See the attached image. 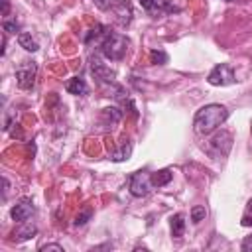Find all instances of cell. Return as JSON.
Returning <instances> with one entry per match:
<instances>
[{
	"mask_svg": "<svg viewBox=\"0 0 252 252\" xmlns=\"http://www.w3.org/2000/svg\"><path fill=\"white\" fill-rule=\"evenodd\" d=\"M171 177H173V173L169 169H159V171L152 173V185L154 187H163L171 181Z\"/></svg>",
	"mask_w": 252,
	"mask_h": 252,
	"instance_id": "cell-15",
	"label": "cell"
},
{
	"mask_svg": "<svg viewBox=\"0 0 252 252\" xmlns=\"http://www.w3.org/2000/svg\"><path fill=\"white\" fill-rule=\"evenodd\" d=\"M91 71H93L94 79H98L100 83H112V81H114V77H116V73H114L110 67H106L104 63H100L98 59H94V61H93Z\"/></svg>",
	"mask_w": 252,
	"mask_h": 252,
	"instance_id": "cell-10",
	"label": "cell"
},
{
	"mask_svg": "<svg viewBox=\"0 0 252 252\" xmlns=\"http://www.w3.org/2000/svg\"><path fill=\"white\" fill-rule=\"evenodd\" d=\"M18 43H20V47H24L26 51H37L39 49V45H37V41L30 35V33H26V32H22L20 35H18Z\"/></svg>",
	"mask_w": 252,
	"mask_h": 252,
	"instance_id": "cell-16",
	"label": "cell"
},
{
	"mask_svg": "<svg viewBox=\"0 0 252 252\" xmlns=\"http://www.w3.org/2000/svg\"><path fill=\"white\" fill-rule=\"evenodd\" d=\"M242 250H252V236H246L242 242Z\"/></svg>",
	"mask_w": 252,
	"mask_h": 252,
	"instance_id": "cell-25",
	"label": "cell"
},
{
	"mask_svg": "<svg viewBox=\"0 0 252 252\" xmlns=\"http://www.w3.org/2000/svg\"><path fill=\"white\" fill-rule=\"evenodd\" d=\"M138 2H140V6H142L148 14H154V16L177 12V8L171 4V0H138Z\"/></svg>",
	"mask_w": 252,
	"mask_h": 252,
	"instance_id": "cell-8",
	"label": "cell"
},
{
	"mask_svg": "<svg viewBox=\"0 0 252 252\" xmlns=\"http://www.w3.org/2000/svg\"><path fill=\"white\" fill-rule=\"evenodd\" d=\"M152 173L148 171H136L128 179V189L134 197H146L152 191Z\"/></svg>",
	"mask_w": 252,
	"mask_h": 252,
	"instance_id": "cell-5",
	"label": "cell"
},
{
	"mask_svg": "<svg viewBox=\"0 0 252 252\" xmlns=\"http://www.w3.org/2000/svg\"><path fill=\"white\" fill-rule=\"evenodd\" d=\"M207 81L213 85V87H226V85H232L236 79H234V71L228 63H220V65H215L213 71L209 73Z\"/></svg>",
	"mask_w": 252,
	"mask_h": 252,
	"instance_id": "cell-6",
	"label": "cell"
},
{
	"mask_svg": "<svg viewBox=\"0 0 252 252\" xmlns=\"http://www.w3.org/2000/svg\"><path fill=\"white\" fill-rule=\"evenodd\" d=\"M242 226H252V199L246 203V209L242 213Z\"/></svg>",
	"mask_w": 252,
	"mask_h": 252,
	"instance_id": "cell-20",
	"label": "cell"
},
{
	"mask_svg": "<svg viewBox=\"0 0 252 252\" xmlns=\"http://www.w3.org/2000/svg\"><path fill=\"white\" fill-rule=\"evenodd\" d=\"M65 89H67L71 94H77V96H83V94L89 93V87H87L85 79H81V77H73V79H69V81L65 83Z\"/></svg>",
	"mask_w": 252,
	"mask_h": 252,
	"instance_id": "cell-11",
	"label": "cell"
},
{
	"mask_svg": "<svg viewBox=\"0 0 252 252\" xmlns=\"http://www.w3.org/2000/svg\"><path fill=\"white\" fill-rule=\"evenodd\" d=\"M114 12V20L118 26L126 28L132 22V4L128 0H116V4L110 8Z\"/></svg>",
	"mask_w": 252,
	"mask_h": 252,
	"instance_id": "cell-9",
	"label": "cell"
},
{
	"mask_svg": "<svg viewBox=\"0 0 252 252\" xmlns=\"http://www.w3.org/2000/svg\"><path fill=\"white\" fill-rule=\"evenodd\" d=\"M120 116H122V112L116 108V106H108V108H102V112H100V118H102V122L104 124H116L118 120H120Z\"/></svg>",
	"mask_w": 252,
	"mask_h": 252,
	"instance_id": "cell-14",
	"label": "cell"
},
{
	"mask_svg": "<svg viewBox=\"0 0 252 252\" xmlns=\"http://www.w3.org/2000/svg\"><path fill=\"white\" fill-rule=\"evenodd\" d=\"M130 154H132V144L126 140V142L120 144L118 150H114V152L110 154V159H112V161H124V159L130 158Z\"/></svg>",
	"mask_w": 252,
	"mask_h": 252,
	"instance_id": "cell-13",
	"label": "cell"
},
{
	"mask_svg": "<svg viewBox=\"0 0 252 252\" xmlns=\"http://www.w3.org/2000/svg\"><path fill=\"white\" fill-rule=\"evenodd\" d=\"M91 215H93V211H91V209L81 211V213L77 215V219H75V226H83V224H87V222H89V219H91Z\"/></svg>",
	"mask_w": 252,
	"mask_h": 252,
	"instance_id": "cell-21",
	"label": "cell"
},
{
	"mask_svg": "<svg viewBox=\"0 0 252 252\" xmlns=\"http://www.w3.org/2000/svg\"><path fill=\"white\" fill-rule=\"evenodd\" d=\"M18 30H20L18 22H8V20L4 22V32H6V33H16Z\"/></svg>",
	"mask_w": 252,
	"mask_h": 252,
	"instance_id": "cell-23",
	"label": "cell"
},
{
	"mask_svg": "<svg viewBox=\"0 0 252 252\" xmlns=\"http://www.w3.org/2000/svg\"><path fill=\"white\" fill-rule=\"evenodd\" d=\"M100 10H110L114 4H116V0H93Z\"/></svg>",
	"mask_w": 252,
	"mask_h": 252,
	"instance_id": "cell-22",
	"label": "cell"
},
{
	"mask_svg": "<svg viewBox=\"0 0 252 252\" xmlns=\"http://www.w3.org/2000/svg\"><path fill=\"white\" fill-rule=\"evenodd\" d=\"M45 250H57V252H63V248H61L59 244H45V246H41V252H45Z\"/></svg>",
	"mask_w": 252,
	"mask_h": 252,
	"instance_id": "cell-24",
	"label": "cell"
},
{
	"mask_svg": "<svg viewBox=\"0 0 252 252\" xmlns=\"http://www.w3.org/2000/svg\"><path fill=\"white\" fill-rule=\"evenodd\" d=\"M35 75H37V63L35 61H22L16 67V81L18 87L24 91H30L35 85Z\"/></svg>",
	"mask_w": 252,
	"mask_h": 252,
	"instance_id": "cell-4",
	"label": "cell"
},
{
	"mask_svg": "<svg viewBox=\"0 0 252 252\" xmlns=\"http://www.w3.org/2000/svg\"><path fill=\"white\" fill-rule=\"evenodd\" d=\"M35 213V207H33V201L30 197H22L12 209H10V217L16 220V222H26L28 219H32Z\"/></svg>",
	"mask_w": 252,
	"mask_h": 252,
	"instance_id": "cell-7",
	"label": "cell"
},
{
	"mask_svg": "<svg viewBox=\"0 0 252 252\" xmlns=\"http://www.w3.org/2000/svg\"><path fill=\"white\" fill-rule=\"evenodd\" d=\"M226 118H228L226 106L213 102V104H205L203 108L197 110L195 120H193V126H195V132H197V134L207 136V134L215 132L220 124H224Z\"/></svg>",
	"mask_w": 252,
	"mask_h": 252,
	"instance_id": "cell-1",
	"label": "cell"
},
{
	"mask_svg": "<svg viewBox=\"0 0 252 252\" xmlns=\"http://www.w3.org/2000/svg\"><path fill=\"white\" fill-rule=\"evenodd\" d=\"M205 217H207V211H205V207H201V205H195V207L191 209V220H193V222H201Z\"/></svg>",
	"mask_w": 252,
	"mask_h": 252,
	"instance_id": "cell-19",
	"label": "cell"
},
{
	"mask_svg": "<svg viewBox=\"0 0 252 252\" xmlns=\"http://www.w3.org/2000/svg\"><path fill=\"white\" fill-rule=\"evenodd\" d=\"M37 232V228L33 226V224H26V226H22V228H18V230H14V240L16 242H22V240H28V238H32L33 234Z\"/></svg>",
	"mask_w": 252,
	"mask_h": 252,
	"instance_id": "cell-17",
	"label": "cell"
},
{
	"mask_svg": "<svg viewBox=\"0 0 252 252\" xmlns=\"http://www.w3.org/2000/svg\"><path fill=\"white\" fill-rule=\"evenodd\" d=\"M230 148H232V134L226 132V130H220L219 134H215V136L209 140V144H207V152H209L215 159L224 158V156L230 152Z\"/></svg>",
	"mask_w": 252,
	"mask_h": 252,
	"instance_id": "cell-3",
	"label": "cell"
},
{
	"mask_svg": "<svg viewBox=\"0 0 252 252\" xmlns=\"http://www.w3.org/2000/svg\"><path fill=\"white\" fill-rule=\"evenodd\" d=\"M169 226H171V234H173L175 238L183 236V230H185V217H183L181 213L173 215V217L169 219Z\"/></svg>",
	"mask_w": 252,
	"mask_h": 252,
	"instance_id": "cell-12",
	"label": "cell"
},
{
	"mask_svg": "<svg viewBox=\"0 0 252 252\" xmlns=\"http://www.w3.org/2000/svg\"><path fill=\"white\" fill-rule=\"evenodd\" d=\"M150 61L154 65H165L167 63V53L165 51H150Z\"/></svg>",
	"mask_w": 252,
	"mask_h": 252,
	"instance_id": "cell-18",
	"label": "cell"
},
{
	"mask_svg": "<svg viewBox=\"0 0 252 252\" xmlns=\"http://www.w3.org/2000/svg\"><path fill=\"white\" fill-rule=\"evenodd\" d=\"M128 37L116 32H108L104 35V39L100 41V53L108 59V61H122L126 51H128Z\"/></svg>",
	"mask_w": 252,
	"mask_h": 252,
	"instance_id": "cell-2",
	"label": "cell"
}]
</instances>
